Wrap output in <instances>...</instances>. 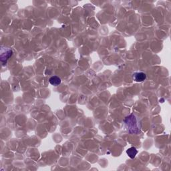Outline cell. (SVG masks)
I'll return each instance as SVG.
<instances>
[{
  "mask_svg": "<svg viewBox=\"0 0 171 171\" xmlns=\"http://www.w3.org/2000/svg\"><path fill=\"white\" fill-rule=\"evenodd\" d=\"M133 79L135 82H142L146 79V74L142 72H138L133 74Z\"/></svg>",
  "mask_w": 171,
  "mask_h": 171,
  "instance_id": "7a4b0ae2",
  "label": "cell"
},
{
  "mask_svg": "<svg viewBox=\"0 0 171 171\" xmlns=\"http://www.w3.org/2000/svg\"><path fill=\"white\" fill-rule=\"evenodd\" d=\"M11 55H12V51L10 50H7V51L6 52V53H5V56H2V57H1V62L3 63V62H4L3 61H5V63H6L7 60L9 59L10 56H11Z\"/></svg>",
  "mask_w": 171,
  "mask_h": 171,
  "instance_id": "5b68a950",
  "label": "cell"
},
{
  "mask_svg": "<svg viewBox=\"0 0 171 171\" xmlns=\"http://www.w3.org/2000/svg\"><path fill=\"white\" fill-rule=\"evenodd\" d=\"M124 123L128 133L131 134H139L141 133V126L137 118L134 114L126 117L124 119Z\"/></svg>",
  "mask_w": 171,
  "mask_h": 171,
  "instance_id": "6da1fadb",
  "label": "cell"
},
{
  "mask_svg": "<svg viewBox=\"0 0 171 171\" xmlns=\"http://www.w3.org/2000/svg\"><path fill=\"white\" fill-rule=\"evenodd\" d=\"M126 154L131 158H135L138 154V150L135 147H131L126 150Z\"/></svg>",
  "mask_w": 171,
  "mask_h": 171,
  "instance_id": "277c9868",
  "label": "cell"
},
{
  "mask_svg": "<svg viewBox=\"0 0 171 171\" xmlns=\"http://www.w3.org/2000/svg\"><path fill=\"white\" fill-rule=\"evenodd\" d=\"M49 82L50 84L54 85V86H58L61 84L62 80L60 78L57 76H54L49 79Z\"/></svg>",
  "mask_w": 171,
  "mask_h": 171,
  "instance_id": "3957f363",
  "label": "cell"
}]
</instances>
